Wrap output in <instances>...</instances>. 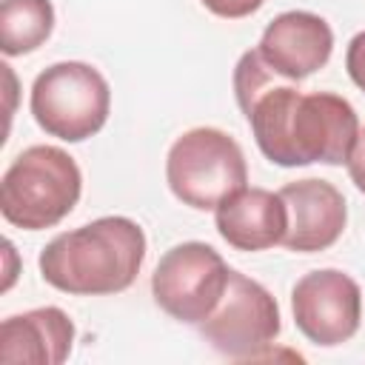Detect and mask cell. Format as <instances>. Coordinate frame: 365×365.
I'll list each match as a JSON object with an SVG mask.
<instances>
[{
    "instance_id": "cell-14",
    "label": "cell",
    "mask_w": 365,
    "mask_h": 365,
    "mask_svg": "<svg viewBox=\"0 0 365 365\" xmlns=\"http://www.w3.org/2000/svg\"><path fill=\"white\" fill-rule=\"evenodd\" d=\"M211 14L217 17H225V20H240V17H248L254 14L265 0H200Z\"/></svg>"
},
{
    "instance_id": "cell-8",
    "label": "cell",
    "mask_w": 365,
    "mask_h": 365,
    "mask_svg": "<svg viewBox=\"0 0 365 365\" xmlns=\"http://www.w3.org/2000/svg\"><path fill=\"white\" fill-rule=\"evenodd\" d=\"M291 311L305 339L322 348H334L359 331L362 291L348 274L336 268L311 271L297 279L291 291Z\"/></svg>"
},
{
    "instance_id": "cell-12",
    "label": "cell",
    "mask_w": 365,
    "mask_h": 365,
    "mask_svg": "<svg viewBox=\"0 0 365 365\" xmlns=\"http://www.w3.org/2000/svg\"><path fill=\"white\" fill-rule=\"evenodd\" d=\"M74 342V322L66 311L46 305L26 314L6 317L0 325V359L6 365H60L68 359Z\"/></svg>"
},
{
    "instance_id": "cell-3",
    "label": "cell",
    "mask_w": 365,
    "mask_h": 365,
    "mask_svg": "<svg viewBox=\"0 0 365 365\" xmlns=\"http://www.w3.org/2000/svg\"><path fill=\"white\" fill-rule=\"evenodd\" d=\"M83 191V174L57 145L20 151L0 180L3 220L23 231H43L71 214Z\"/></svg>"
},
{
    "instance_id": "cell-13",
    "label": "cell",
    "mask_w": 365,
    "mask_h": 365,
    "mask_svg": "<svg viewBox=\"0 0 365 365\" xmlns=\"http://www.w3.org/2000/svg\"><path fill=\"white\" fill-rule=\"evenodd\" d=\"M54 29L51 0H3L0 3V48L6 57L40 48Z\"/></svg>"
},
{
    "instance_id": "cell-9",
    "label": "cell",
    "mask_w": 365,
    "mask_h": 365,
    "mask_svg": "<svg viewBox=\"0 0 365 365\" xmlns=\"http://www.w3.org/2000/svg\"><path fill=\"white\" fill-rule=\"evenodd\" d=\"M288 211V228L282 245L297 254H314L331 248L348 222L345 197L336 185L319 177H305L279 188Z\"/></svg>"
},
{
    "instance_id": "cell-10",
    "label": "cell",
    "mask_w": 365,
    "mask_h": 365,
    "mask_svg": "<svg viewBox=\"0 0 365 365\" xmlns=\"http://www.w3.org/2000/svg\"><path fill=\"white\" fill-rule=\"evenodd\" d=\"M257 51L279 77L299 83L328 63L334 51V31L319 14L282 11L265 26Z\"/></svg>"
},
{
    "instance_id": "cell-1",
    "label": "cell",
    "mask_w": 365,
    "mask_h": 365,
    "mask_svg": "<svg viewBox=\"0 0 365 365\" xmlns=\"http://www.w3.org/2000/svg\"><path fill=\"white\" fill-rule=\"evenodd\" d=\"M234 94L254 131L259 151L285 168L342 165L359 137L354 106L334 91H302L279 77L257 48L245 51L234 68Z\"/></svg>"
},
{
    "instance_id": "cell-4",
    "label": "cell",
    "mask_w": 365,
    "mask_h": 365,
    "mask_svg": "<svg viewBox=\"0 0 365 365\" xmlns=\"http://www.w3.org/2000/svg\"><path fill=\"white\" fill-rule=\"evenodd\" d=\"M29 106L46 134L66 143H83L106 125L111 88L94 66L66 60L37 74Z\"/></svg>"
},
{
    "instance_id": "cell-11",
    "label": "cell",
    "mask_w": 365,
    "mask_h": 365,
    "mask_svg": "<svg viewBox=\"0 0 365 365\" xmlns=\"http://www.w3.org/2000/svg\"><path fill=\"white\" fill-rule=\"evenodd\" d=\"M220 237L237 251H265L279 245L288 228V211L279 191L237 188L214 208Z\"/></svg>"
},
{
    "instance_id": "cell-6",
    "label": "cell",
    "mask_w": 365,
    "mask_h": 365,
    "mask_svg": "<svg viewBox=\"0 0 365 365\" xmlns=\"http://www.w3.org/2000/svg\"><path fill=\"white\" fill-rule=\"evenodd\" d=\"M231 268L205 242H180L168 248L154 274V302L185 325H200L222 299Z\"/></svg>"
},
{
    "instance_id": "cell-5",
    "label": "cell",
    "mask_w": 365,
    "mask_h": 365,
    "mask_svg": "<svg viewBox=\"0 0 365 365\" xmlns=\"http://www.w3.org/2000/svg\"><path fill=\"white\" fill-rule=\"evenodd\" d=\"M165 180L182 205L208 211L248 182V165L234 137L202 125L174 140L165 157Z\"/></svg>"
},
{
    "instance_id": "cell-16",
    "label": "cell",
    "mask_w": 365,
    "mask_h": 365,
    "mask_svg": "<svg viewBox=\"0 0 365 365\" xmlns=\"http://www.w3.org/2000/svg\"><path fill=\"white\" fill-rule=\"evenodd\" d=\"M348 174H351V182L365 194V128H359V137L354 143V151L348 157Z\"/></svg>"
},
{
    "instance_id": "cell-2",
    "label": "cell",
    "mask_w": 365,
    "mask_h": 365,
    "mask_svg": "<svg viewBox=\"0 0 365 365\" xmlns=\"http://www.w3.org/2000/svg\"><path fill=\"white\" fill-rule=\"evenodd\" d=\"M145 259V234L128 217H100L74 231L57 234L40 251L43 279L77 297L125 291Z\"/></svg>"
},
{
    "instance_id": "cell-15",
    "label": "cell",
    "mask_w": 365,
    "mask_h": 365,
    "mask_svg": "<svg viewBox=\"0 0 365 365\" xmlns=\"http://www.w3.org/2000/svg\"><path fill=\"white\" fill-rule=\"evenodd\" d=\"M345 68H348V77L354 80V86H359V88L365 91V31H359V34L348 43Z\"/></svg>"
},
{
    "instance_id": "cell-7",
    "label": "cell",
    "mask_w": 365,
    "mask_h": 365,
    "mask_svg": "<svg viewBox=\"0 0 365 365\" xmlns=\"http://www.w3.org/2000/svg\"><path fill=\"white\" fill-rule=\"evenodd\" d=\"M279 305L251 277L231 268L228 285L217 308L200 322V334L211 348L231 359H254L279 336Z\"/></svg>"
}]
</instances>
